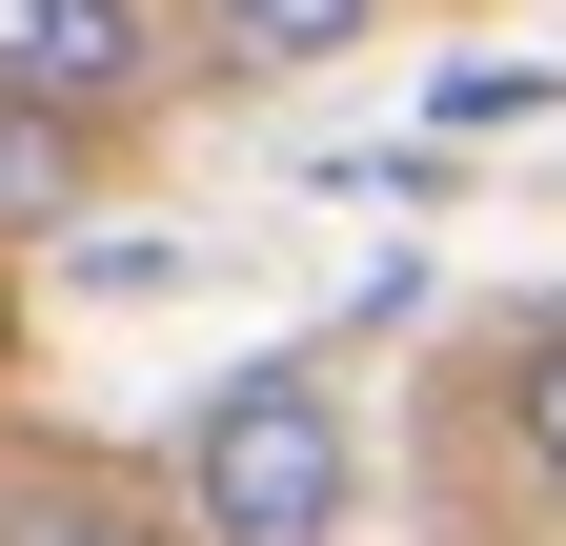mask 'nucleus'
Here are the masks:
<instances>
[{
  "instance_id": "obj_1",
  "label": "nucleus",
  "mask_w": 566,
  "mask_h": 546,
  "mask_svg": "<svg viewBox=\"0 0 566 546\" xmlns=\"http://www.w3.org/2000/svg\"><path fill=\"white\" fill-rule=\"evenodd\" d=\"M365 506V445H344V385L324 365H223L182 426V526L202 546H344Z\"/></svg>"
},
{
  "instance_id": "obj_2",
  "label": "nucleus",
  "mask_w": 566,
  "mask_h": 546,
  "mask_svg": "<svg viewBox=\"0 0 566 546\" xmlns=\"http://www.w3.org/2000/svg\"><path fill=\"white\" fill-rule=\"evenodd\" d=\"M0 102L142 122L163 102V0H0Z\"/></svg>"
},
{
  "instance_id": "obj_3",
  "label": "nucleus",
  "mask_w": 566,
  "mask_h": 546,
  "mask_svg": "<svg viewBox=\"0 0 566 546\" xmlns=\"http://www.w3.org/2000/svg\"><path fill=\"white\" fill-rule=\"evenodd\" d=\"M82 182H102V122H61V102H0V243L82 223Z\"/></svg>"
},
{
  "instance_id": "obj_4",
  "label": "nucleus",
  "mask_w": 566,
  "mask_h": 546,
  "mask_svg": "<svg viewBox=\"0 0 566 546\" xmlns=\"http://www.w3.org/2000/svg\"><path fill=\"white\" fill-rule=\"evenodd\" d=\"M365 21H385V0H202V41H223L243 82H304V61H344Z\"/></svg>"
},
{
  "instance_id": "obj_5",
  "label": "nucleus",
  "mask_w": 566,
  "mask_h": 546,
  "mask_svg": "<svg viewBox=\"0 0 566 546\" xmlns=\"http://www.w3.org/2000/svg\"><path fill=\"white\" fill-rule=\"evenodd\" d=\"M506 445H526L546 486H566V304H546L526 345H506Z\"/></svg>"
}]
</instances>
